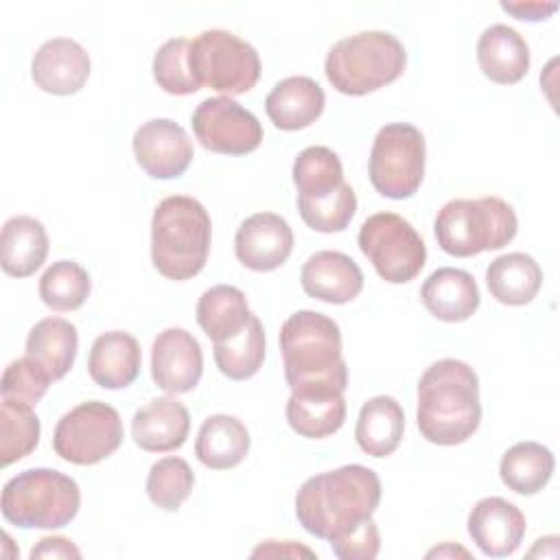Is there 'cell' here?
<instances>
[{
    "instance_id": "obj_24",
    "label": "cell",
    "mask_w": 560,
    "mask_h": 560,
    "mask_svg": "<svg viewBox=\"0 0 560 560\" xmlns=\"http://www.w3.org/2000/svg\"><path fill=\"white\" fill-rule=\"evenodd\" d=\"M477 61L490 81L512 85L529 70V46L516 28L492 24L479 35Z\"/></svg>"
},
{
    "instance_id": "obj_1",
    "label": "cell",
    "mask_w": 560,
    "mask_h": 560,
    "mask_svg": "<svg viewBox=\"0 0 560 560\" xmlns=\"http://www.w3.org/2000/svg\"><path fill=\"white\" fill-rule=\"evenodd\" d=\"M381 503L378 475L361 464H346L308 477L295 494V516L315 538L335 540L363 525Z\"/></svg>"
},
{
    "instance_id": "obj_7",
    "label": "cell",
    "mask_w": 560,
    "mask_h": 560,
    "mask_svg": "<svg viewBox=\"0 0 560 560\" xmlns=\"http://www.w3.org/2000/svg\"><path fill=\"white\" fill-rule=\"evenodd\" d=\"M438 245L457 258L505 247L518 230L514 208L501 197L451 199L435 217Z\"/></svg>"
},
{
    "instance_id": "obj_40",
    "label": "cell",
    "mask_w": 560,
    "mask_h": 560,
    "mask_svg": "<svg viewBox=\"0 0 560 560\" xmlns=\"http://www.w3.org/2000/svg\"><path fill=\"white\" fill-rule=\"evenodd\" d=\"M332 553L341 560H372L381 549V534L372 518H368L357 529L348 532L341 538L330 540Z\"/></svg>"
},
{
    "instance_id": "obj_2",
    "label": "cell",
    "mask_w": 560,
    "mask_h": 560,
    "mask_svg": "<svg viewBox=\"0 0 560 560\" xmlns=\"http://www.w3.org/2000/svg\"><path fill=\"white\" fill-rule=\"evenodd\" d=\"M416 422L422 438L438 446L472 438L481 422L477 372L459 359L431 363L418 381Z\"/></svg>"
},
{
    "instance_id": "obj_39",
    "label": "cell",
    "mask_w": 560,
    "mask_h": 560,
    "mask_svg": "<svg viewBox=\"0 0 560 560\" xmlns=\"http://www.w3.org/2000/svg\"><path fill=\"white\" fill-rule=\"evenodd\" d=\"M52 378L33 359L24 354L22 359H15L4 368L2 381H0V394L7 400H15L33 407L44 398Z\"/></svg>"
},
{
    "instance_id": "obj_34",
    "label": "cell",
    "mask_w": 560,
    "mask_h": 560,
    "mask_svg": "<svg viewBox=\"0 0 560 560\" xmlns=\"http://www.w3.org/2000/svg\"><path fill=\"white\" fill-rule=\"evenodd\" d=\"M39 418L31 405L2 398L0 405V464L11 466L13 462L31 455L39 444Z\"/></svg>"
},
{
    "instance_id": "obj_4",
    "label": "cell",
    "mask_w": 560,
    "mask_h": 560,
    "mask_svg": "<svg viewBox=\"0 0 560 560\" xmlns=\"http://www.w3.org/2000/svg\"><path fill=\"white\" fill-rule=\"evenodd\" d=\"M212 221L208 210L188 195L162 199L151 217V260L168 280L197 276L210 252Z\"/></svg>"
},
{
    "instance_id": "obj_5",
    "label": "cell",
    "mask_w": 560,
    "mask_h": 560,
    "mask_svg": "<svg viewBox=\"0 0 560 560\" xmlns=\"http://www.w3.org/2000/svg\"><path fill=\"white\" fill-rule=\"evenodd\" d=\"M407 66L398 37L385 31H361L339 39L326 55L330 85L348 96H363L396 81Z\"/></svg>"
},
{
    "instance_id": "obj_11",
    "label": "cell",
    "mask_w": 560,
    "mask_h": 560,
    "mask_svg": "<svg viewBox=\"0 0 560 560\" xmlns=\"http://www.w3.org/2000/svg\"><path fill=\"white\" fill-rule=\"evenodd\" d=\"M125 431L118 411L101 400H85L63 413L52 433L55 453L70 464L92 466L107 459Z\"/></svg>"
},
{
    "instance_id": "obj_10",
    "label": "cell",
    "mask_w": 560,
    "mask_h": 560,
    "mask_svg": "<svg viewBox=\"0 0 560 560\" xmlns=\"http://www.w3.org/2000/svg\"><path fill=\"white\" fill-rule=\"evenodd\" d=\"M359 249L389 284L413 280L427 262V245L416 228L396 212H376L361 223Z\"/></svg>"
},
{
    "instance_id": "obj_23",
    "label": "cell",
    "mask_w": 560,
    "mask_h": 560,
    "mask_svg": "<svg viewBox=\"0 0 560 560\" xmlns=\"http://www.w3.org/2000/svg\"><path fill=\"white\" fill-rule=\"evenodd\" d=\"M420 300L433 317L455 324L475 315L481 295L475 278L468 271L440 267L422 282Z\"/></svg>"
},
{
    "instance_id": "obj_43",
    "label": "cell",
    "mask_w": 560,
    "mask_h": 560,
    "mask_svg": "<svg viewBox=\"0 0 560 560\" xmlns=\"http://www.w3.org/2000/svg\"><path fill=\"white\" fill-rule=\"evenodd\" d=\"M503 11L512 13L518 20H545L549 13H553L558 9V4H542V2H501Z\"/></svg>"
},
{
    "instance_id": "obj_33",
    "label": "cell",
    "mask_w": 560,
    "mask_h": 560,
    "mask_svg": "<svg viewBox=\"0 0 560 560\" xmlns=\"http://www.w3.org/2000/svg\"><path fill=\"white\" fill-rule=\"evenodd\" d=\"M339 155L328 147H306L293 162V184L298 199H315L335 192L343 184Z\"/></svg>"
},
{
    "instance_id": "obj_16",
    "label": "cell",
    "mask_w": 560,
    "mask_h": 560,
    "mask_svg": "<svg viewBox=\"0 0 560 560\" xmlns=\"http://www.w3.org/2000/svg\"><path fill=\"white\" fill-rule=\"evenodd\" d=\"M525 529V514L501 497L479 499L468 514V534L490 558L512 556L521 547Z\"/></svg>"
},
{
    "instance_id": "obj_20",
    "label": "cell",
    "mask_w": 560,
    "mask_h": 560,
    "mask_svg": "<svg viewBox=\"0 0 560 560\" xmlns=\"http://www.w3.org/2000/svg\"><path fill=\"white\" fill-rule=\"evenodd\" d=\"M284 413L298 435L311 440L328 438L337 433L346 420L343 392L328 385L293 389Z\"/></svg>"
},
{
    "instance_id": "obj_38",
    "label": "cell",
    "mask_w": 560,
    "mask_h": 560,
    "mask_svg": "<svg viewBox=\"0 0 560 560\" xmlns=\"http://www.w3.org/2000/svg\"><path fill=\"white\" fill-rule=\"evenodd\" d=\"M188 52H190V39L186 37H173L158 48L153 57V79L164 92L175 96H186L199 90V83L190 72Z\"/></svg>"
},
{
    "instance_id": "obj_27",
    "label": "cell",
    "mask_w": 560,
    "mask_h": 560,
    "mask_svg": "<svg viewBox=\"0 0 560 560\" xmlns=\"http://www.w3.org/2000/svg\"><path fill=\"white\" fill-rule=\"evenodd\" d=\"M249 453L247 427L228 413L208 416L195 440L197 459L212 470H228L238 466Z\"/></svg>"
},
{
    "instance_id": "obj_3",
    "label": "cell",
    "mask_w": 560,
    "mask_h": 560,
    "mask_svg": "<svg viewBox=\"0 0 560 560\" xmlns=\"http://www.w3.org/2000/svg\"><path fill=\"white\" fill-rule=\"evenodd\" d=\"M280 352L287 385L293 389L328 385L348 387V365L341 354V330L317 311H295L280 328Z\"/></svg>"
},
{
    "instance_id": "obj_36",
    "label": "cell",
    "mask_w": 560,
    "mask_h": 560,
    "mask_svg": "<svg viewBox=\"0 0 560 560\" xmlns=\"http://www.w3.org/2000/svg\"><path fill=\"white\" fill-rule=\"evenodd\" d=\"M195 472L186 459L168 455L151 464L147 477V494L151 503L164 512H175L190 497Z\"/></svg>"
},
{
    "instance_id": "obj_31",
    "label": "cell",
    "mask_w": 560,
    "mask_h": 560,
    "mask_svg": "<svg viewBox=\"0 0 560 560\" xmlns=\"http://www.w3.org/2000/svg\"><path fill=\"white\" fill-rule=\"evenodd\" d=\"M249 317L252 311L245 293L232 284L210 287L197 302V324L212 339V343L234 337Z\"/></svg>"
},
{
    "instance_id": "obj_19",
    "label": "cell",
    "mask_w": 560,
    "mask_h": 560,
    "mask_svg": "<svg viewBox=\"0 0 560 560\" xmlns=\"http://www.w3.org/2000/svg\"><path fill=\"white\" fill-rule=\"evenodd\" d=\"M190 431V416L175 396H160L140 407L131 418L133 442L149 453L179 448Z\"/></svg>"
},
{
    "instance_id": "obj_44",
    "label": "cell",
    "mask_w": 560,
    "mask_h": 560,
    "mask_svg": "<svg viewBox=\"0 0 560 560\" xmlns=\"http://www.w3.org/2000/svg\"><path fill=\"white\" fill-rule=\"evenodd\" d=\"M444 558V556H462V558H470V553L466 551V549H462V547H457V545H453V542H444L442 547H435V549H431L429 553H427V558Z\"/></svg>"
},
{
    "instance_id": "obj_25",
    "label": "cell",
    "mask_w": 560,
    "mask_h": 560,
    "mask_svg": "<svg viewBox=\"0 0 560 560\" xmlns=\"http://www.w3.org/2000/svg\"><path fill=\"white\" fill-rule=\"evenodd\" d=\"M48 256V234L42 221L18 214L4 221L0 236V265L13 278L33 276Z\"/></svg>"
},
{
    "instance_id": "obj_6",
    "label": "cell",
    "mask_w": 560,
    "mask_h": 560,
    "mask_svg": "<svg viewBox=\"0 0 560 560\" xmlns=\"http://www.w3.org/2000/svg\"><path fill=\"white\" fill-rule=\"evenodd\" d=\"M79 483L55 468H28L11 477L0 497L2 516L22 529H59L79 512Z\"/></svg>"
},
{
    "instance_id": "obj_28",
    "label": "cell",
    "mask_w": 560,
    "mask_h": 560,
    "mask_svg": "<svg viewBox=\"0 0 560 560\" xmlns=\"http://www.w3.org/2000/svg\"><path fill=\"white\" fill-rule=\"evenodd\" d=\"M486 284L497 302L525 306L542 287V269L529 254L510 252L488 265Z\"/></svg>"
},
{
    "instance_id": "obj_41",
    "label": "cell",
    "mask_w": 560,
    "mask_h": 560,
    "mask_svg": "<svg viewBox=\"0 0 560 560\" xmlns=\"http://www.w3.org/2000/svg\"><path fill=\"white\" fill-rule=\"evenodd\" d=\"M315 558V551L304 547V545H298L295 540H265L260 542L254 551H252V558Z\"/></svg>"
},
{
    "instance_id": "obj_9",
    "label": "cell",
    "mask_w": 560,
    "mask_h": 560,
    "mask_svg": "<svg viewBox=\"0 0 560 560\" xmlns=\"http://www.w3.org/2000/svg\"><path fill=\"white\" fill-rule=\"evenodd\" d=\"M424 136L411 122H387L372 142L368 173L383 197L407 199L416 195L424 177Z\"/></svg>"
},
{
    "instance_id": "obj_29",
    "label": "cell",
    "mask_w": 560,
    "mask_h": 560,
    "mask_svg": "<svg viewBox=\"0 0 560 560\" xmlns=\"http://www.w3.org/2000/svg\"><path fill=\"white\" fill-rule=\"evenodd\" d=\"M405 433V411L392 396H374L363 402L354 438L359 448L372 457L392 455Z\"/></svg>"
},
{
    "instance_id": "obj_8",
    "label": "cell",
    "mask_w": 560,
    "mask_h": 560,
    "mask_svg": "<svg viewBox=\"0 0 560 560\" xmlns=\"http://www.w3.org/2000/svg\"><path fill=\"white\" fill-rule=\"evenodd\" d=\"M188 63L199 88L223 92V96L245 94L260 79V57L256 48L223 28L199 33L190 42Z\"/></svg>"
},
{
    "instance_id": "obj_35",
    "label": "cell",
    "mask_w": 560,
    "mask_h": 560,
    "mask_svg": "<svg viewBox=\"0 0 560 560\" xmlns=\"http://www.w3.org/2000/svg\"><path fill=\"white\" fill-rule=\"evenodd\" d=\"M90 289L92 282L88 271L74 260H57L39 278V298L57 313L77 311L83 306Z\"/></svg>"
},
{
    "instance_id": "obj_30",
    "label": "cell",
    "mask_w": 560,
    "mask_h": 560,
    "mask_svg": "<svg viewBox=\"0 0 560 560\" xmlns=\"http://www.w3.org/2000/svg\"><path fill=\"white\" fill-rule=\"evenodd\" d=\"M553 468H556L553 453L538 442L525 440V442H516L503 453L499 464V475L510 490L523 497H532L549 483Z\"/></svg>"
},
{
    "instance_id": "obj_13",
    "label": "cell",
    "mask_w": 560,
    "mask_h": 560,
    "mask_svg": "<svg viewBox=\"0 0 560 560\" xmlns=\"http://www.w3.org/2000/svg\"><path fill=\"white\" fill-rule=\"evenodd\" d=\"M133 155L140 168L153 179H173L184 175L195 151L186 129L171 118H153L133 133Z\"/></svg>"
},
{
    "instance_id": "obj_15",
    "label": "cell",
    "mask_w": 560,
    "mask_h": 560,
    "mask_svg": "<svg viewBox=\"0 0 560 560\" xmlns=\"http://www.w3.org/2000/svg\"><path fill=\"white\" fill-rule=\"evenodd\" d=\"M293 249V232L284 217L256 212L247 217L234 236L238 262L252 271H273L287 262Z\"/></svg>"
},
{
    "instance_id": "obj_22",
    "label": "cell",
    "mask_w": 560,
    "mask_h": 560,
    "mask_svg": "<svg viewBox=\"0 0 560 560\" xmlns=\"http://www.w3.org/2000/svg\"><path fill=\"white\" fill-rule=\"evenodd\" d=\"M326 105V94L311 77H287L265 98L269 120L282 131H298L313 125Z\"/></svg>"
},
{
    "instance_id": "obj_21",
    "label": "cell",
    "mask_w": 560,
    "mask_h": 560,
    "mask_svg": "<svg viewBox=\"0 0 560 560\" xmlns=\"http://www.w3.org/2000/svg\"><path fill=\"white\" fill-rule=\"evenodd\" d=\"M142 352L133 335L109 330L94 339L88 357V374L103 389L129 387L140 374Z\"/></svg>"
},
{
    "instance_id": "obj_14",
    "label": "cell",
    "mask_w": 560,
    "mask_h": 560,
    "mask_svg": "<svg viewBox=\"0 0 560 560\" xmlns=\"http://www.w3.org/2000/svg\"><path fill=\"white\" fill-rule=\"evenodd\" d=\"M203 374V352L186 328H164L153 339L151 378L166 394H186Z\"/></svg>"
},
{
    "instance_id": "obj_42",
    "label": "cell",
    "mask_w": 560,
    "mask_h": 560,
    "mask_svg": "<svg viewBox=\"0 0 560 560\" xmlns=\"http://www.w3.org/2000/svg\"><path fill=\"white\" fill-rule=\"evenodd\" d=\"M35 558H81V551L63 536H46L31 549V560Z\"/></svg>"
},
{
    "instance_id": "obj_26",
    "label": "cell",
    "mask_w": 560,
    "mask_h": 560,
    "mask_svg": "<svg viewBox=\"0 0 560 560\" xmlns=\"http://www.w3.org/2000/svg\"><path fill=\"white\" fill-rule=\"evenodd\" d=\"M77 348V326L63 317H44L26 335V357L33 359L52 381H59L70 372Z\"/></svg>"
},
{
    "instance_id": "obj_37",
    "label": "cell",
    "mask_w": 560,
    "mask_h": 560,
    "mask_svg": "<svg viewBox=\"0 0 560 560\" xmlns=\"http://www.w3.org/2000/svg\"><path fill=\"white\" fill-rule=\"evenodd\" d=\"M298 210L302 221L322 234L343 232L354 212H357V195L348 182H343L335 192L315 199H298Z\"/></svg>"
},
{
    "instance_id": "obj_17",
    "label": "cell",
    "mask_w": 560,
    "mask_h": 560,
    "mask_svg": "<svg viewBox=\"0 0 560 560\" xmlns=\"http://www.w3.org/2000/svg\"><path fill=\"white\" fill-rule=\"evenodd\" d=\"M90 55L70 37H52L44 42L31 61L35 85L48 94H77L90 77Z\"/></svg>"
},
{
    "instance_id": "obj_12",
    "label": "cell",
    "mask_w": 560,
    "mask_h": 560,
    "mask_svg": "<svg viewBox=\"0 0 560 560\" xmlns=\"http://www.w3.org/2000/svg\"><path fill=\"white\" fill-rule=\"evenodd\" d=\"M190 125L199 144L212 153L245 155L262 142V125L232 96L201 101L192 112Z\"/></svg>"
},
{
    "instance_id": "obj_32",
    "label": "cell",
    "mask_w": 560,
    "mask_h": 560,
    "mask_svg": "<svg viewBox=\"0 0 560 560\" xmlns=\"http://www.w3.org/2000/svg\"><path fill=\"white\" fill-rule=\"evenodd\" d=\"M219 372L232 381L252 378L265 361V330L258 315L252 313L247 324L230 339L212 346Z\"/></svg>"
},
{
    "instance_id": "obj_18",
    "label": "cell",
    "mask_w": 560,
    "mask_h": 560,
    "mask_svg": "<svg viewBox=\"0 0 560 560\" xmlns=\"http://www.w3.org/2000/svg\"><path fill=\"white\" fill-rule=\"evenodd\" d=\"M300 282L308 298L328 304H348L363 289V271L348 254L322 249L306 258Z\"/></svg>"
}]
</instances>
